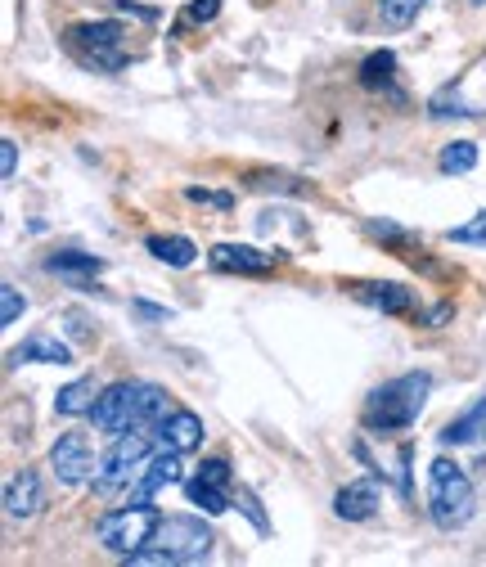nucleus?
<instances>
[{
  "label": "nucleus",
  "mask_w": 486,
  "mask_h": 567,
  "mask_svg": "<svg viewBox=\"0 0 486 567\" xmlns=\"http://www.w3.org/2000/svg\"><path fill=\"white\" fill-rule=\"evenodd\" d=\"M23 311H27V302L18 293V284H0V324H14Z\"/></svg>",
  "instance_id": "nucleus-26"
},
{
  "label": "nucleus",
  "mask_w": 486,
  "mask_h": 567,
  "mask_svg": "<svg viewBox=\"0 0 486 567\" xmlns=\"http://www.w3.org/2000/svg\"><path fill=\"white\" fill-rule=\"evenodd\" d=\"M14 167H18V144L14 140H0V176L14 180Z\"/></svg>",
  "instance_id": "nucleus-30"
},
{
  "label": "nucleus",
  "mask_w": 486,
  "mask_h": 567,
  "mask_svg": "<svg viewBox=\"0 0 486 567\" xmlns=\"http://www.w3.org/2000/svg\"><path fill=\"white\" fill-rule=\"evenodd\" d=\"M95 396H99V387L90 383V378H77V383L59 387V396H54V410H59V414H90Z\"/></svg>",
  "instance_id": "nucleus-22"
},
{
  "label": "nucleus",
  "mask_w": 486,
  "mask_h": 567,
  "mask_svg": "<svg viewBox=\"0 0 486 567\" xmlns=\"http://www.w3.org/2000/svg\"><path fill=\"white\" fill-rule=\"evenodd\" d=\"M216 14H221V0H189L185 23H212Z\"/></svg>",
  "instance_id": "nucleus-29"
},
{
  "label": "nucleus",
  "mask_w": 486,
  "mask_h": 567,
  "mask_svg": "<svg viewBox=\"0 0 486 567\" xmlns=\"http://www.w3.org/2000/svg\"><path fill=\"white\" fill-rule=\"evenodd\" d=\"M347 293L356 297V302L383 311V315H410L414 302H419V297H414V288L387 284V279H356V284H347Z\"/></svg>",
  "instance_id": "nucleus-9"
},
{
  "label": "nucleus",
  "mask_w": 486,
  "mask_h": 567,
  "mask_svg": "<svg viewBox=\"0 0 486 567\" xmlns=\"http://www.w3.org/2000/svg\"><path fill=\"white\" fill-rule=\"evenodd\" d=\"M45 270L59 279H68L72 288H90V275L104 270V257H90V252H77V248H63V252H50L45 257Z\"/></svg>",
  "instance_id": "nucleus-16"
},
{
  "label": "nucleus",
  "mask_w": 486,
  "mask_h": 567,
  "mask_svg": "<svg viewBox=\"0 0 486 567\" xmlns=\"http://www.w3.org/2000/svg\"><path fill=\"white\" fill-rule=\"evenodd\" d=\"M144 248H149L153 257H158L162 266H171V270L194 266V257H198V248L185 239V234H149V239H144Z\"/></svg>",
  "instance_id": "nucleus-19"
},
{
  "label": "nucleus",
  "mask_w": 486,
  "mask_h": 567,
  "mask_svg": "<svg viewBox=\"0 0 486 567\" xmlns=\"http://www.w3.org/2000/svg\"><path fill=\"white\" fill-rule=\"evenodd\" d=\"M27 360H45V365H72V347L50 333H32L23 347L9 351V365H27Z\"/></svg>",
  "instance_id": "nucleus-18"
},
{
  "label": "nucleus",
  "mask_w": 486,
  "mask_h": 567,
  "mask_svg": "<svg viewBox=\"0 0 486 567\" xmlns=\"http://www.w3.org/2000/svg\"><path fill=\"white\" fill-rule=\"evenodd\" d=\"M63 41H68V50L95 72H122L126 68L122 23H104V18H99V23H72L68 32H63Z\"/></svg>",
  "instance_id": "nucleus-6"
},
{
  "label": "nucleus",
  "mask_w": 486,
  "mask_h": 567,
  "mask_svg": "<svg viewBox=\"0 0 486 567\" xmlns=\"http://www.w3.org/2000/svg\"><path fill=\"white\" fill-rule=\"evenodd\" d=\"M176 477H180V455H171V450H158V455L144 464V473L131 482V504H153V495L167 491Z\"/></svg>",
  "instance_id": "nucleus-14"
},
{
  "label": "nucleus",
  "mask_w": 486,
  "mask_h": 567,
  "mask_svg": "<svg viewBox=\"0 0 486 567\" xmlns=\"http://www.w3.org/2000/svg\"><path fill=\"white\" fill-rule=\"evenodd\" d=\"M153 441L158 450H171V455H189V450L203 446V419L194 410H171L167 419L153 428Z\"/></svg>",
  "instance_id": "nucleus-10"
},
{
  "label": "nucleus",
  "mask_w": 486,
  "mask_h": 567,
  "mask_svg": "<svg viewBox=\"0 0 486 567\" xmlns=\"http://www.w3.org/2000/svg\"><path fill=\"white\" fill-rule=\"evenodd\" d=\"M392 72H396V54L392 50H374V54H365V63H360V86L365 90H383L387 81H392Z\"/></svg>",
  "instance_id": "nucleus-23"
},
{
  "label": "nucleus",
  "mask_w": 486,
  "mask_h": 567,
  "mask_svg": "<svg viewBox=\"0 0 486 567\" xmlns=\"http://www.w3.org/2000/svg\"><path fill=\"white\" fill-rule=\"evenodd\" d=\"M428 0H378V27L383 32H405V27L419 18V9Z\"/></svg>",
  "instance_id": "nucleus-21"
},
{
  "label": "nucleus",
  "mask_w": 486,
  "mask_h": 567,
  "mask_svg": "<svg viewBox=\"0 0 486 567\" xmlns=\"http://www.w3.org/2000/svg\"><path fill=\"white\" fill-rule=\"evenodd\" d=\"M176 410L171 396L158 383H140V378H122V383L99 387L95 405H90V423H95L104 437H122V432H140V428H158L167 414Z\"/></svg>",
  "instance_id": "nucleus-1"
},
{
  "label": "nucleus",
  "mask_w": 486,
  "mask_h": 567,
  "mask_svg": "<svg viewBox=\"0 0 486 567\" xmlns=\"http://www.w3.org/2000/svg\"><path fill=\"white\" fill-rule=\"evenodd\" d=\"M446 239H455V243H482V248H486V212H477L468 225H459V230H450Z\"/></svg>",
  "instance_id": "nucleus-27"
},
{
  "label": "nucleus",
  "mask_w": 486,
  "mask_h": 567,
  "mask_svg": "<svg viewBox=\"0 0 486 567\" xmlns=\"http://www.w3.org/2000/svg\"><path fill=\"white\" fill-rule=\"evenodd\" d=\"M473 513H477V495H473L468 473L455 459L437 455L428 464V518L437 522L441 531H459L473 522Z\"/></svg>",
  "instance_id": "nucleus-4"
},
{
  "label": "nucleus",
  "mask_w": 486,
  "mask_h": 567,
  "mask_svg": "<svg viewBox=\"0 0 486 567\" xmlns=\"http://www.w3.org/2000/svg\"><path fill=\"white\" fill-rule=\"evenodd\" d=\"M477 113H482V108L468 104V99H464V86H459V81L441 86L437 95L428 99V117H477Z\"/></svg>",
  "instance_id": "nucleus-20"
},
{
  "label": "nucleus",
  "mask_w": 486,
  "mask_h": 567,
  "mask_svg": "<svg viewBox=\"0 0 486 567\" xmlns=\"http://www.w3.org/2000/svg\"><path fill=\"white\" fill-rule=\"evenodd\" d=\"M437 167L446 171V176H468V171L477 167V144L473 140H450L446 149H441Z\"/></svg>",
  "instance_id": "nucleus-24"
},
{
  "label": "nucleus",
  "mask_w": 486,
  "mask_h": 567,
  "mask_svg": "<svg viewBox=\"0 0 486 567\" xmlns=\"http://www.w3.org/2000/svg\"><path fill=\"white\" fill-rule=\"evenodd\" d=\"M162 513L153 509V504H131V509H113L99 518L95 527V540L108 549V554H135V549L144 545V540L153 536V527H158Z\"/></svg>",
  "instance_id": "nucleus-7"
},
{
  "label": "nucleus",
  "mask_w": 486,
  "mask_h": 567,
  "mask_svg": "<svg viewBox=\"0 0 486 567\" xmlns=\"http://www.w3.org/2000/svg\"><path fill=\"white\" fill-rule=\"evenodd\" d=\"M396 486H401V495H410V446H401V455H396Z\"/></svg>",
  "instance_id": "nucleus-31"
},
{
  "label": "nucleus",
  "mask_w": 486,
  "mask_h": 567,
  "mask_svg": "<svg viewBox=\"0 0 486 567\" xmlns=\"http://www.w3.org/2000/svg\"><path fill=\"white\" fill-rule=\"evenodd\" d=\"M185 198H189V203L216 207V212H230V207H234V194H225V189H198V185H185Z\"/></svg>",
  "instance_id": "nucleus-25"
},
{
  "label": "nucleus",
  "mask_w": 486,
  "mask_h": 567,
  "mask_svg": "<svg viewBox=\"0 0 486 567\" xmlns=\"http://www.w3.org/2000/svg\"><path fill=\"white\" fill-rule=\"evenodd\" d=\"M158 455V441H153L149 428L140 432H122V437H113V446L99 455V477H95V491L99 495H113V491H131V482L144 473V464Z\"/></svg>",
  "instance_id": "nucleus-5"
},
{
  "label": "nucleus",
  "mask_w": 486,
  "mask_h": 567,
  "mask_svg": "<svg viewBox=\"0 0 486 567\" xmlns=\"http://www.w3.org/2000/svg\"><path fill=\"white\" fill-rule=\"evenodd\" d=\"M441 446H468V441H486V392L477 396L473 405H468L464 414H455V419L441 428Z\"/></svg>",
  "instance_id": "nucleus-17"
},
{
  "label": "nucleus",
  "mask_w": 486,
  "mask_h": 567,
  "mask_svg": "<svg viewBox=\"0 0 486 567\" xmlns=\"http://www.w3.org/2000/svg\"><path fill=\"white\" fill-rule=\"evenodd\" d=\"M135 306V315H144V320H167V306H149V302H131Z\"/></svg>",
  "instance_id": "nucleus-32"
},
{
  "label": "nucleus",
  "mask_w": 486,
  "mask_h": 567,
  "mask_svg": "<svg viewBox=\"0 0 486 567\" xmlns=\"http://www.w3.org/2000/svg\"><path fill=\"white\" fill-rule=\"evenodd\" d=\"M477 5H486V0H477Z\"/></svg>",
  "instance_id": "nucleus-33"
},
{
  "label": "nucleus",
  "mask_w": 486,
  "mask_h": 567,
  "mask_svg": "<svg viewBox=\"0 0 486 567\" xmlns=\"http://www.w3.org/2000/svg\"><path fill=\"white\" fill-rule=\"evenodd\" d=\"M185 495H189V504H198L203 513H230V504H234L230 464H225L221 455L203 459V464L194 468V477L185 482Z\"/></svg>",
  "instance_id": "nucleus-8"
},
{
  "label": "nucleus",
  "mask_w": 486,
  "mask_h": 567,
  "mask_svg": "<svg viewBox=\"0 0 486 567\" xmlns=\"http://www.w3.org/2000/svg\"><path fill=\"white\" fill-rule=\"evenodd\" d=\"M45 509V486L36 468H18L5 482V513L9 518H36Z\"/></svg>",
  "instance_id": "nucleus-13"
},
{
  "label": "nucleus",
  "mask_w": 486,
  "mask_h": 567,
  "mask_svg": "<svg viewBox=\"0 0 486 567\" xmlns=\"http://www.w3.org/2000/svg\"><path fill=\"white\" fill-rule=\"evenodd\" d=\"M374 509H378V486L369 477H356V482H347L333 495V513L342 522H365V518H374Z\"/></svg>",
  "instance_id": "nucleus-15"
},
{
  "label": "nucleus",
  "mask_w": 486,
  "mask_h": 567,
  "mask_svg": "<svg viewBox=\"0 0 486 567\" xmlns=\"http://www.w3.org/2000/svg\"><path fill=\"white\" fill-rule=\"evenodd\" d=\"M212 554V531H207L203 518H189V513H176V518H158L153 536L144 540L135 554H126L131 567H162V563H198V558Z\"/></svg>",
  "instance_id": "nucleus-3"
},
{
  "label": "nucleus",
  "mask_w": 486,
  "mask_h": 567,
  "mask_svg": "<svg viewBox=\"0 0 486 567\" xmlns=\"http://www.w3.org/2000/svg\"><path fill=\"white\" fill-rule=\"evenodd\" d=\"M207 261H212V270H225V275H270L275 270V257L248 248V243H216L207 252Z\"/></svg>",
  "instance_id": "nucleus-11"
},
{
  "label": "nucleus",
  "mask_w": 486,
  "mask_h": 567,
  "mask_svg": "<svg viewBox=\"0 0 486 567\" xmlns=\"http://www.w3.org/2000/svg\"><path fill=\"white\" fill-rule=\"evenodd\" d=\"M428 392H432V374L414 369V374H401L392 383L374 387L365 396V410H360V423L369 432H401L410 423H419L423 405H428Z\"/></svg>",
  "instance_id": "nucleus-2"
},
{
  "label": "nucleus",
  "mask_w": 486,
  "mask_h": 567,
  "mask_svg": "<svg viewBox=\"0 0 486 567\" xmlns=\"http://www.w3.org/2000/svg\"><path fill=\"white\" fill-rule=\"evenodd\" d=\"M50 468H54V477H59V482L77 486L81 477L90 473V446H86V437H81V432H59V441L50 446Z\"/></svg>",
  "instance_id": "nucleus-12"
},
{
  "label": "nucleus",
  "mask_w": 486,
  "mask_h": 567,
  "mask_svg": "<svg viewBox=\"0 0 486 567\" xmlns=\"http://www.w3.org/2000/svg\"><path fill=\"white\" fill-rule=\"evenodd\" d=\"M239 509H243V518H248V522H252V527H257V531H261V536H266V531H270V522H266V513H261V504H257V495H252V491H243V486H239Z\"/></svg>",
  "instance_id": "nucleus-28"
}]
</instances>
